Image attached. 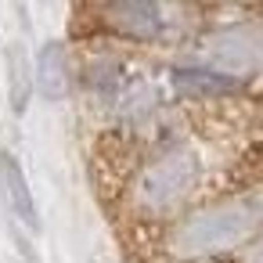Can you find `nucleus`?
<instances>
[{
	"mask_svg": "<svg viewBox=\"0 0 263 263\" xmlns=\"http://www.w3.org/2000/svg\"><path fill=\"white\" fill-rule=\"evenodd\" d=\"M0 187H4V198L11 205V213L29 227V231H40V213H36V202H33V191L26 184V173L22 166L15 162V155L0 152Z\"/></svg>",
	"mask_w": 263,
	"mask_h": 263,
	"instance_id": "nucleus-4",
	"label": "nucleus"
},
{
	"mask_svg": "<svg viewBox=\"0 0 263 263\" xmlns=\"http://www.w3.org/2000/svg\"><path fill=\"white\" fill-rule=\"evenodd\" d=\"M173 83L184 87V90H198V94H223V90H234V76L216 72V69H177V72H173Z\"/></svg>",
	"mask_w": 263,
	"mask_h": 263,
	"instance_id": "nucleus-7",
	"label": "nucleus"
},
{
	"mask_svg": "<svg viewBox=\"0 0 263 263\" xmlns=\"http://www.w3.org/2000/svg\"><path fill=\"white\" fill-rule=\"evenodd\" d=\"M213 62L220 65H238V69H256L263 65V26H231L209 44Z\"/></svg>",
	"mask_w": 263,
	"mask_h": 263,
	"instance_id": "nucleus-3",
	"label": "nucleus"
},
{
	"mask_svg": "<svg viewBox=\"0 0 263 263\" xmlns=\"http://www.w3.org/2000/svg\"><path fill=\"white\" fill-rule=\"evenodd\" d=\"M263 223V202L256 198H234L213 209H198L195 216H187L177 227V252L184 259H202V256H216L234 249L238 241L252 238L256 227Z\"/></svg>",
	"mask_w": 263,
	"mask_h": 263,
	"instance_id": "nucleus-1",
	"label": "nucleus"
},
{
	"mask_svg": "<svg viewBox=\"0 0 263 263\" xmlns=\"http://www.w3.org/2000/svg\"><path fill=\"white\" fill-rule=\"evenodd\" d=\"M69 54L62 44H44L36 54V87L47 98H65L69 94Z\"/></svg>",
	"mask_w": 263,
	"mask_h": 263,
	"instance_id": "nucleus-5",
	"label": "nucleus"
},
{
	"mask_svg": "<svg viewBox=\"0 0 263 263\" xmlns=\"http://www.w3.org/2000/svg\"><path fill=\"white\" fill-rule=\"evenodd\" d=\"M112 18L126 33H134V36H155V33H162V8L159 4H116Z\"/></svg>",
	"mask_w": 263,
	"mask_h": 263,
	"instance_id": "nucleus-6",
	"label": "nucleus"
},
{
	"mask_svg": "<svg viewBox=\"0 0 263 263\" xmlns=\"http://www.w3.org/2000/svg\"><path fill=\"white\" fill-rule=\"evenodd\" d=\"M195 180H198V159L187 148H173L141 173V202L152 209H166L177 198H184Z\"/></svg>",
	"mask_w": 263,
	"mask_h": 263,
	"instance_id": "nucleus-2",
	"label": "nucleus"
}]
</instances>
